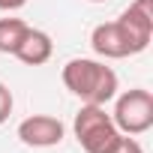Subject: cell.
I'll return each instance as SVG.
<instances>
[{
	"label": "cell",
	"instance_id": "8992f818",
	"mask_svg": "<svg viewBox=\"0 0 153 153\" xmlns=\"http://www.w3.org/2000/svg\"><path fill=\"white\" fill-rule=\"evenodd\" d=\"M120 27L129 33V39L138 45V51H147L153 39V0H132L120 12Z\"/></svg>",
	"mask_w": 153,
	"mask_h": 153
},
{
	"label": "cell",
	"instance_id": "6da1fadb",
	"mask_svg": "<svg viewBox=\"0 0 153 153\" xmlns=\"http://www.w3.org/2000/svg\"><path fill=\"white\" fill-rule=\"evenodd\" d=\"M60 78L63 87L72 96H78L84 105H105L120 90L117 72L105 66V60H93V57H72L60 69Z\"/></svg>",
	"mask_w": 153,
	"mask_h": 153
},
{
	"label": "cell",
	"instance_id": "5b68a950",
	"mask_svg": "<svg viewBox=\"0 0 153 153\" xmlns=\"http://www.w3.org/2000/svg\"><path fill=\"white\" fill-rule=\"evenodd\" d=\"M15 135H18L21 144L45 150V147H57L66 138V126H63V120H57L51 114H30L18 123Z\"/></svg>",
	"mask_w": 153,
	"mask_h": 153
},
{
	"label": "cell",
	"instance_id": "ba28073f",
	"mask_svg": "<svg viewBox=\"0 0 153 153\" xmlns=\"http://www.w3.org/2000/svg\"><path fill=\"white\" fill-rule=\"evenodd\" d=\"M30 24L24 18H0V54H15L24 42Z\"/></svg>",
	"mask_w": 153,
	"mask_h": 153
},
{
	"label": "cell",
	"instance_id": "7c38bea8",
	"mask_svg": "<svg viewBox=\"0 0 153 153\" xmlns=\"http://www.w3.org/2000/svg\"><path fill=\"white\" fill-rule=\"evenodd\" d=\"M90 3H105V0H90Z\"/></svg>",
	"mask_w": 153,
	"mask_h": 153
},
{
	"label": "cell",
	"instance_id": "277c9868",
	"mask_svg": "<svg viewBox=\"0 0 153 153\" xmlns=\"http://www.w3.org/2000/svg\"><path fill=\"white\" fill-rule=\"evenodd\" d=\"M90 48L102 57V60H123V57H132V54H141L138 45L129 39V33L120 27V21H102L93 27L90 33Z\"/></svg>",
	"mask_w": 153,
	"mask_h": 153
},
{
	"label": "cell",
	"instance_id": "30bf717a",
	"mask_svg": "<svg viewBox=\"0 0 153 153\" xmlns=\"http://www.w3.org/2000/svg\"><path fill=\"white\" fill-rule=\"evenodd\" d=\"M111 153H144V147H141V141L135 135H120V141L114 144Z\"/></svg>",
	"mask_w": 153,
	"mask_h": 153
},
{
	"label": "cell",
	"instance_id": "52a82bcc",
	"mask_svg": "<svg viewBox=\"0 0 153 153\" xmlns=\"http://www.w3.org/2000/svg\"><path fill=\"white\" fill-rule=\"evenodd\" d=\"M51 54H54V42H51V36H48L45 30L30 27L27 36H24V42L18 45V51H15L12 57H18V60L27 63V66H42V63L51 60Z\"/></svg>",
	"mask_w": 153,
	"mask_h": 153
},
{
	"label": "cell",
	"instance_id": "7a4b0ae2",
	"mask_svg": "<svg viewBox=\"0 0 153 153\" xmlns=\"http://www.w3.org/2000/svg\"><path fill=\"white\" fill-rule=\"evenodd\" d=\"M72 132H75V138H78L84 153H111L114 144L123 135L114 126L105 105H84V102H81L78 114L72 120Z\"/></svg>",
	"mask_w": 153,
	"mask_h": 153
},
{
	"label": "cell",
	"instance_id": "3957f363",
	"mask_svg": "<svg viewBox=\"0 0 153 153\" xmlns=\"http://www.w3.org/2000/svg\"><path fill=\"white\" fill-rule=\"evenodd\" d=\"M111 120L123 135H144L147 129H153V93L144 87L117 93Z\"/></svg>",
	"mask_w": 153,
	"mask_h": 153
},
{
	"label": "cell",
	"instance_id": "8fae6325",
	"mask_svg": "<svg viewBox=\"0 0 153 153\" xmlns=\"http://www.w3.org/2000/svg\"><path fill=\"white\" fill-rule=\"evenodd\" d=\"M27 3H30V0H0V9H3V12H15V9H21Z\"/></svg>",
	"mask_w": 153,
	"mask_h": 153
},
{
	"label": "cell",
	"instance_id": "9c48e42d",
	"mask_svg": "<svg viewBox=\"0 0 153 153\" xmlns=\"http://www.w3.org/2000/svg\"><path fill=\"white\" fill-rule=\"evenodd\" d=\"M12 108H15V99H12V90L0 81V126H3L6 120H9V114H12Z\"/></svg>",
	"mask_w": 153,
	"mask_h": 153
}]
</instances>
